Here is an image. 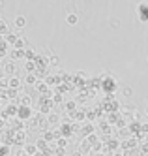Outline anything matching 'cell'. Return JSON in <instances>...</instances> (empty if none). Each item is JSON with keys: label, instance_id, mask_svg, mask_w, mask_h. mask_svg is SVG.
Returning <instances> with one entry per match:
<instances>
[{"label": "cell", "instance_id": "1", "mask_svg": "<svg viewBox=\"0 0 148 156\" xmlns=\"http://www.w3.org/2000/svg\"><path fill=\"white\" fill-rule=\"evenodd\" d=\"M67 23H77V17L75 15H70V17H67Z\"/></svg>", "mask_w": 148, "mask_h": 156}]
</instances>
